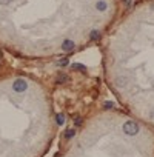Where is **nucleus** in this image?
Instances as JSON below:
<instances>
[{"instance_id":"f257e3e1","label":"nucleus","mask_w":154,"mask_h":157,"mask_svg":"<svg viewBox=\"0 0 154 157\" xmlns=\"http://www.w3.org/2000/svg\"><path fill=\"white\" fill-rule=\"evenodd\" d=\"M122 129H123L125 134H128V136H136V134L139 132V125L136 122H133V120H128V122L123 123Z\"/></svg>"},{"instance_id":"f03ea898","label":"nucleus","mask_w":154,"mask_h":157,"mask_svg":"<svg viewBox=\"0 0 154 157\" xmlns=\"http://www.w3.org/2000/svg\"><path fill=\"white\" fill-rule=\"evenodd\" d=\"M26 88H28V83L25 82L23 79H17V80L12 83V89H14L16 93H23Z\"/></svg>"},{"instance_id":"7ed1b4c3","label":"nucleus","mask_w":154,"mask_h":157,"mask_svg":"<svg viewBox=\"0 0 154 157\" xmlns=\"http://www.w3.org/2000/svg\"><path fill=\"white\" fill-rule=\"evenodd\" d=\"M74 46H75V43H74L72 40H65V42L62 43V49H63V51H66V53L72 51V49H74Z\"/></svg>"},{"instance_id":"20e7f679","label":"nucleus","mask_w":154,"mask_h":157,"mask_svg":"<svg viewBox=\"0 0 154 157\" xmlns=\"http://www.w3.org/2000/svg\"><path fill=\"white\" fill-rule=\"evenodd\" d=\"M96 8H97L99 11H102V12H103V11H107V8H108V3L105 2V0H99V2L96 3Z\"/></svg>"},{"instance_id":"39448f33","label":"nucleus","mask_w":154,"mask_h":157,"mask_svg":"<svg viewBox=\"0 0 154 157\" xmlns=\"http://www.w3.org/2000/svg\"><path fill=\"white\" fill-rule=\"evenodd\" d=\"M71 70H77V71H80V73H85L86 71V68L83 65H80V63H72L71 65Z\"/></svg>"},{"instance_id":"423d86ee","label":"nucleus","mask_w":154,"mask_h":157,"mask_svg":"<svg viewBox=\"0 0 154 157\" xmlns=\"http://www.w3.org/2000/svg\"><path fill=\"white\" fill-rule=\"evenodd\" d=\"M69 79H68V76L66 74H59V77H57V83H65V82H68Z\"/></svg>"},{"instance_id":"0eeeda50","label":"nucleus","mask_w":154,"mask_h":157,"mask_svg":"<svg viewBox=\"0 0 154 157\" xmlns=\"http://www.w3.org/2000/svg\"><path fill=\"white\" fill-rule=\"evenodd\" d=\"M56 120H57L59 125H63V123H65V116H63V114H57V116H56Z\"/></svg>"},{"instance_id":"6e6552de","label":"nucleus","mask_w":154,"mask_h":157,"mask_svg":"<svg viewBox=\"0 0 154 157\" xmlns=\"http://www.w3.org/2000/svg\"><path fill=\"white\" fill-rule=\"evenodd\" d=\"M74 134H75V131H74V129H66V132H65V137H66V139H71V137L74 136Z\"/></svg>"},{"instance_id":"1a4fd4ad","label":"nucleus","mask_w":154,"mask_h":157,"mask_svg":"<svg viewBox=\"0 0 154 157\" xmlns=\"http://www.w3.org/2000/svg\"><path fill=\"white\" fill-rule=\"evenodd\" d=\"M93 40H97L99 37H100V34H99V31H91V36H89Z\"/></svg>"},{"instance_id":"9d476101","label":"nucleus","mask_w":154,"mask_h":157,"mask_svg":"<svg viewBox=\"0 0 154 157\" xmlns=\"http://www.w3.org/2000/svg\"><path fill=\"white\" fill-rule=\"evenodd\" d=\"M57 65H59V66H65V65H68V59H66V57L60 59V60L57 62Z\"/></svg>"},{"instance_id":"9b49d317","label":"nucleus","mask_w":154,"mask_h":157,"mask_svg":"<svg viewBox=\"0 0 154 157\" xmlns=\"http://www.w3.org/2000/svg\"><path fill=\"white\" fill-rule=\"evenodd\" d=\"M103 106H105V109H111V108H114V103L113 102H105Z\"/></svg>"},{"instance_id":"f8f14e48","label":"nucleus","mask_w":154,"mask_h":157,"mask_svg":"<svg viewBox=\"0 0 154 157\" xmlns=\"http://www.w3.org/2000/svg\"><path fill=\"white\" fill-rule=\"evenodd\" d=\"M126 82H128V80H126L125 77H123V79H119V80H117V83H119L120 86H122V85H126Z\"/></svg>"},{"instance_id":"ddd939ff","label":"nucleus","mask_w":154,"mask_h":157,"mask_svg":"<svg viewBox=\"0 0 154 157\" xmlns=\"http://www.w3.org/2000/svg\"><path fill=\"white\" fill-rule=\"evenodd\" d=\"M12 0H0V5H9Z\"/></svg>"},{"instance_id":"4468645a","label":"nucleus","mask_w":154,"mask_h":157,"mask_svg":"<svg viewBox=\"0 0 154 157\" xmlns=\"http://www.w3.org/2000/svg\"><path fill=\"white\" fill-rule=\"evenodd\" d=\"M123 3H125L126 6H130V5H131V0H123Z\"/></svg>"},{"instance_id":"2eb2a0df","label":"nucleus","mask_w":154,"mask_h":157,"mask_svg":"<svg viewBox=\"0 0 154 157\" xmlns=\"http://www.w3.org/2000/svg\"><path fill=\"white\" fill-rule=\"evenodd\" d=\"M75 125H82V119H80V117L75 119Z\"/></svg>"}]
</instances>
